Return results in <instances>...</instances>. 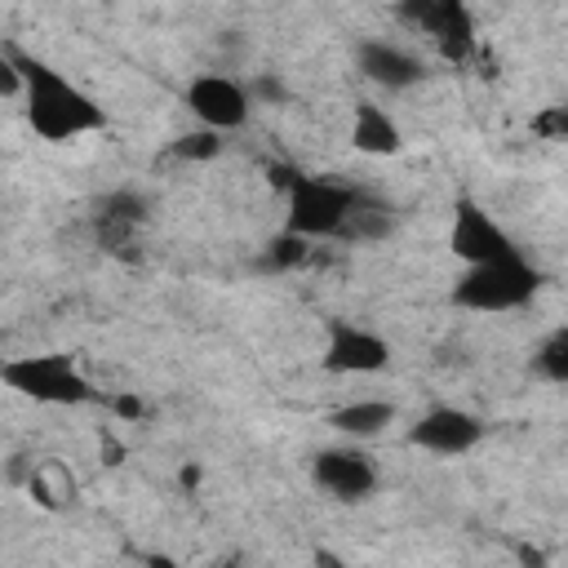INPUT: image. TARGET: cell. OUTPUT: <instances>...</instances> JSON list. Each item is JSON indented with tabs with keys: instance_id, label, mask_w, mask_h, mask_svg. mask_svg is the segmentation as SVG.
Wrapping results in <instances>:
<instances>
[{
	"instance_id": "6da1fadb",
	"label": "cell",
	"mask_w": 568,
	"mask_h": 568,
	"mask_svg": "<svg viewBox=\"0 0 568 568\" xmlns=\"http://www.w3.org/2000/svg\"><path fill=\"white\" fill-rule=\"evenodd\" d=\"M4 49L22 67V115L44 142H71V138L106 124V111L80 84H71L62 71H53L40 58H27L13 44H4Z\"/></svg>"
},
{
	"instance_id": "7a4b0ae2",
	"label": "cell",
	"mask_w": 568,
	"mask_h": 568,
	"mask_svg": "<svg viewBox=\"0 0 568 568\" xmlns=\"http://www.w3.org/2000/svg\"><path fill=\"white\" fill-rule=\"evenodd\" d=\"M541 288V271L524 257H493V262H475L453 280V306L462 311H484V315H501V311H519L537 297Z\"/></svg>"
},
{
	"instance_id": "3957f363",
	"label": "cell",
	"mask_w": 568,
	"mask_h": 568,
	"mask_svg": "<svg viewBox=\"0 0 568 568\" xmlns=\"http://www.w3.org/2000/svg\"><path fill=\"white\" fill-rule=\"evenodd\" d=\"M355 200H359V191L337 178L297 173L293 186L284 191V226L306 240H337Z\"/></svg>"
},
{
	"instance_id": "277c9868",
	"label": "cell",
	"mask_w": 568,
	"mask_h": 568,
	"mask_svg": "<svg viewBox=\"0 0 568 568\" xmlns=\"http://www.w3.org/2000/svg\"><path fill=\"white\" fill-rule=\"evenodd\" d=\"M4 386L36 404H89L93 386L71 364V355H18L0 368Z\"/></svg>"
},
{
	"instance_id": "5b68a950",
	"label": "cell",
	"mask_w": 568,
	"mask_h": 568,
	"mask_svg": "<svg viewBox=\"0 0 568 568\" xmlns=\"http://www.w3.org/2000/svg\"><path fill=\"white\" fill-rule=\"evenodd\" d=\"M448 253L466 266L475 262H493V257H510L519 253V244L510 240L506 226H497V217H488V209L470 195H462L453 204V222H448Z\"/></svg>"
},
{
	"instance_id": "8992f818",
	"label": "cell",
	"mask_w": 568,
	"mask_h": 568,
	"mask_svg": "<svg viewBox=\"0 0 568 568\" xmlns=\"http://www.w3.org/2000/svg\"><path fill=\"white\" fill-rule=\"evenodd\" d=\"M324 368L342 377H373L390 364V342L355 320H328L324 328Z\"/></svg>"
},
{
	"instance_id": "52a82bcc",
	"label": "cell",
	"mask_w": 568,
	"mask_h": 568,
	"mask_svg": "<svg viewBox=\"0 0 568 568\" xmlns=\"http://www.w3.org/2000/svg\"><path fill=\"white\" fill-rule=\"evenodd\" d=\"M186 111L195 115V124L204 129H217V133H231L248 120L253 111V98H248V84L231 80V75H217V71H200L186 93H182Z\"/></svg>"
},
{
	"instance_id": "ba28073f",
	"label": "cell",
	"mask_w": 568,
	"mask_h": 568,
	"mask_svg": "<svg viewBox=\"0 0 568 568\" xmlns=\"http://www.w3.org/2000/svg\"><path fill=\"white\" fill-rule=\"evenodd\" d=\"M311 479L333 501H368L377 488V462L359 444H333L311 457Z\"/></svg>"
},
{
	"instance_id": "9c48e42d",
	"label": "cell",
	"mask_w": 568,
	"mask_h": 568,
	"mask_svg": "<svg viewBox=\"0 0 568 568\" xmlns=\"http://www.w3.org/2000/svg\"><path fill=\"white\" fill-rule=\"evenodd\" d=\"M484 417L470 413V408H453V404H435L426 408L413 426H408V444L413 448H426V453H439V457H462L470 453L479 439H484Z\"/></svg>"
},
{
	"instance_id": "30bf717a",
	"label": "cell",
	"mask_w": 568,
	"mask_h": 568,
	"mask_svg": "<svg viewBox=\"0 0 568 568\" xmlns=\"http://www.w3.org/2000/svg\"><path fill=\"white\" fill-rule=\"evenodd\" d=\"M355 67H359L364 80H373L377 89H390V93L417 89L430 75L417 53H408L404 44H390V40H364L355 49Z\"/></svg>"
},
{
	"instance_id": "8fae6325",
	"label": "cell",
	"mask_w": 568,
	"mask_h": 568,
	"mask_svg": "<svg viewBox=\"0 0 568 568\" xmlns=\"http://www.w3.org/2000/svg\"><path fill=\"white\" fill-rule=\"evenodd\" d=\"M404 13L422 31H430L448 58H466V49H470V18H466L462 0H404Z\"/></svg>"
},
{
	"instance_id": "7c38bea8",
	"label": "cell",
	"mask_w": 568,
	"mask_h": 568,
	"mask_svg": "<svg viewBox=\"0 0 568 568\" xmlns=\"http://www.w3.org/2000/svg\"><path fill=\"white\" fill-rule=\"evenodd\" d=\"M351 142H355V151H364V155H395V151L404 146V133H399V124H395L377 102H355Z\"/></svg>"
},
{
	"instance_id": "4fadbf2b",
	"label": "cell",
	"mask_w": 568,
	"mask_h": 568,
	"mask_svg": "<svg viewBox=\"0 0 568 568\" xmlns=\"http://www.w3.org/2000/svg\"><path fill=\"white\" fill-rule=\"evenodd\" d=\"M146 217V200L138 195V191H111L102 204H98V235H102V244L106 248H115V244H124L129 235H133V226Z\"/></svg>"
},
{
	"instance_id": "5bb4252c",
	"label": "cell",
	"mask_w": 568,
	"mask_h": 568,
	"mask_svg": "<svg viewBox=\"0 0 568 568\" xmlns=\"http://www.w3.org/2000/svg\"><path fill=\"white\" fill-rule=\"evenodd\" d=\"M390 422H395V404H386V399H355V404H342L328 413V426L346 439H373Z\"/></svg>"
},
{
	"instance_id": "9a60e30c",
	"label": "cell",
	"mask_w": 568,
	"mask_h": 568,
	"mask_svg": "<svg viewBox=\"0 0 568 568\" xmlns=\"http://www.w3.org/2000/svg\"><path fill=\"white\" fill-rule=\"evenodd\" d=\"M390 231H395V213H390V204H382V200H373V195L359 191V200H355V209H351V217H346V226H342L337 240L373 244V240H386Z\"/></svg>"
},
{
	"instance_id": "2e32d148",
	"label": "cell",
	"mask_w": 568,
	"mask_h": 568,
	"mask_svg": "<svg viewBox=\"0 0 568 568\" xmlns=\"http://www.w3.org/2000/svg\"><path fill=\"white\" fill-rule=\"evenodd\" d=\"M311 244H315V240H306V235H297V231L284 226L280 235L266 240L257 266H262V271H293V266H302V262L311 257Z\"/></svg>"
},
{
	"instance_id": "e0dca14e",
	"label": "cell",
	"mask_w": 568,
	"mask_h": 568,
	"mask_svg": "<svg viewBox=\"0 0 568 568\" xmlns=\"http://www.w3.org/2000/svg\"><path fill=\"white\" fill-rule=\"evenodd\" d=\"M532 368L546 377V382H568V328H555L541 346H537V355H532Z\"/></svg>"
},
{
	"instance_id": "ac0fdd59",
	"label": "cell",
	"mask_w": 568,
	"mask_h": 568,
	"mask_svg": "<svg viewBox=\"0 0 568 568\" xmlns=\"http://www.w3.org/2000/svg\"><path fill=\"white\" fill-rule=\"evenodd\" d=\"M222 151V133L217 129H191V133H182L178 142H173V155L178 160H213Z\"/></svg>"
},
{
	"instance_id": "d6986e66",
	"label": "cell",
	"mask_w": 568,
	"mask_h": 568,
	"mask_svg": "<svg viewBox=\"0 0 568 568\" xmlns=\"http://www.w3.org/2000/svg\"><path fill=\"white\" fill-rule=\"evenodd\" d=\"M532 133L546 142H568V106H546L541 115H532Z\"/></svg>"
},
{
	"instance_id": "ffe728a7",
	"label": "cell",
	"mask_w": 568,
	"mask_h": 568,
	"mask_svg": "<svg viewBox=\"0 0 568 568\" xmlns=\"http://www.w3.org/2000/svg\"><path fill=\"white\" fill-rule=\"evenodd\" d=\"M248 98H253V102H288V89H284V80L257 71V75L248 80Z\"/></svg>"
},
{
	"instance_id": "44dd1931",
	"label": "cell",
	"mask_w": 568,
	"mask_h": 568,
	"mask_svg": "<svg viewBox=\"0 0 568 568\" xmlns=\"http://www.w3.org/2000/svg\"><path fill=\"white\" fill-rule=\"evenodd\" d=\"M111 408H115L120 417H142V399H133V395H115Z\"/></svg>"
}]
</instances>
